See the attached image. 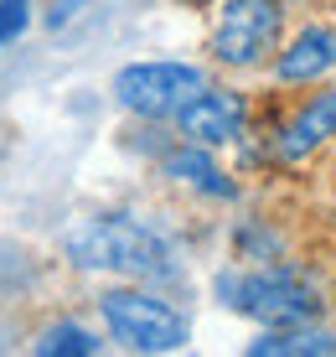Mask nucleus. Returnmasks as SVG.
<instances>
[{
    "label": "nucleus",
    "instance_id": "f257e3e1",
    "mask_svg": "<svg viewBox=\"0 0 336 357\" xmlns=\"http://www.w3.org/2000/svg\"><path fill=\"white\" fill-rule=\"evenodd\" d=\"M57 249L68 269L93 280H140V285L160 290L186 280L181 243L140 213H89L62 228Z\"/></svg>",
    "mask_w": 336,
    "mask_h": 357
},
{
    "label": "nucleus",
    "instance_id": "f03ea898",
    "mask_svg": "<svg viewBox=\"0 0 336 357\" xmlns=\"http://www.w3.org/2000/svg\"><path fill=\"white\" fill-rule=\"evenodd\" d=\"M213 301L228 316H243L254 326H284V321H321L326 316V290L316 285L305 264L275 259V264H217Z\"/></svg>",
    "mask_w": 336,
    "mask_h": 357
},
{
    "label": "nucleus",
    "instance_id": "7ed1b4c3",
    "mask_svg": "<svg viewBox=\"0 0 336 357\" xmlns=\"http://www.w3.org/2000/svg\"><path fill=\"white\" fill-rule=\"evenodd\" d=\"M93 311H98V326L109 331V342L135 357H171L192 347V316L160 285L109 280L93 295Z\"/></svg>",
    "mask_w": 336,
    "mask_h": 357
},
{
    "label": "nucleus",
    "instance_id": "20e7f679",
    "mask_svg": "<svg viewBox=\"0 0 336 357\" xmlns=\"http://www.w3.org/2000/svg\"><path fill=\"white\" fill-rule=\"evenodd\" d=\"M284 36H290V0H217L207 26V63L233 78L269 73Z\"/></svg>",
    "mask_w": 336,
    "mask_h": 357
},
{
    "label": "nucleus",
    "instance_id": "39448f33",
    "mask_svg": "<svg viewBox=\"0 0 336 357\" xmlns=\"http://www.w3.org/2000/svg\"><path fill=\"white\" fill-rule=\"evenodd\" d=\"M213 83V63L197 57H135L114 68L109 98L124 119H145V125H176V114L197 93Z\"/></svg>",
    "mask_w": 336,
    "mask_h": 357
},
{
    "label": "nucleus",
    "instance_id": "423d86ee",
    "mask_svg": "<svg viewBox=\"0 0 336 357\" xmlns=\"http://www.w3.org/2000/svg\"><path fill=\"white\" fill-rule=\"evenodd\" d=\"M264 130H269V151H275V171H295L316 161L321 151H336V78L300 93Z\"/></svg>",
    "mask_w": 336,
    "mask_h": 357
},
{
    "label": "nucleus",
    "instance_id": "0eeeda50",
    "mask_svg": "<svg viewBox=\"0 0 336 357\" xmlns=\"http://www.w3.org/2000/svg\"><path fill=\"white\" fill-rule=\"evenodd\" d=\"M254 130V98L238 83H207L202 93L176 114V135L197 145H213V151H238V140Z\"/></svg>",
    "mask_w": 336,
    "mask_h": 357
},
{
    "label": "nucleus",
    "instance_id": "6e6552de",
    "mask_svg": "<svg viewBox=\"0 0 336 357\" xmlns=\"http://www.w3.org/2000/svg\"><path fill=\"white\" fill-rule=\"evenodd\" d=\"M155 171H160V181H171V187L202 197V202H238V197H243V181L222 166V151L197 145V140H181V135L160 151Z\"/></svg>",
    "mask_w": 336,
    "mask_h": 357
},
{
    "label": "nucleus",
    "instance_id": "1a4fd4ad",
    "mask_svg": "<svg viewBox=\"0 0 336 357\" xmlns=\"http://www.w3.org/2000/svg\"><path fill=\"white\" fill-rule=\"evenodd\" d=\"M275 89H316L336 78V21H305L284 36V47L269 63Z\"/></svg>",
    "mask_w": 336,
    "mask_h": 357
},
{
    "label": "nucleus",
    "instance_id": "9d476101",
    "mask_svg": "<svg viewBox=\"0 0 336 357\" xmlns=\"http://www.w3.org/2000/svg\"><path fill=\"white\" fill-rule=\"evenodd\" d=\"M248 357H336V331L326 321H284L259 326L254 342H243Z\"/></svg>",
    "mask_w": 336,
    "mask_h": 357
},
{
    "label": "nucleus",
    "instance_id": "9b49d317",
    "mask_svg": "<svg viewBox=\"0 0 336 357\" xmlns=\"http://www.w3.org/2000/svg\"><path fill=\"white\" fill-rule=\"evenodd\" d=\"M26 347H31V357H98L109 347V331L78 321V316H57V321L31 331Z\"/></svg>",
    "mask_w": 336,
    "mask_h": 357
},
{
    "label": "nucleus",
    "instance_id": "f8f14e48",
    "mask_svg": "<svg viewBox=\"0 0 336 357\" xmlns=\"http://www.w3.org/2000/svg\"><path fill=\"white\" fill-rule=\"evenodd\" d=\"M228 249L238 264H275V259H290V243L284 233L269 223V218H238L228 228Z\"/></svg>",
    "mask_w": 336,
    "mask_h": 357
},
{
    "label": "nucleus",
    "instance_id": "ddd939ff",
    "mask_svg": "<svg viewBox=\"0 0 336 357\" xmlns=\"http://www.w3.org/2000/svg\"><path fill=\"white\" fill-rule=\"evenodd\" d=\"M36 21H42L36 0H0V52H10L16 42H26Z\"/></svg>",
    "mask_w": 336,
    "mask_h": 357
},
{
    "label": "nucleus",
    "instance_id": "4468645a",
    "mask_svg": "<svg viewBox=\"0 0 336 357\" xmlns=\"http://www.w3.org/2000/svg\"><path fill=\"white\" fill-rule=\"evenodd\" d=\"M89 10H93V0H47V6H42V26L52 36H62V31L78 26Z\"/></svg>",
    "mask_w": 336,
    "mask_h": 357
},
{
    "label": "nucleus",
    "instance_id": "2eb2a0df",
    "mask_svg": "<svg viewBox=\"0 0 336 357\" xmlns=\"http://www.w3.org/2000/svg\"><path fill=\"white\" fill-rule=\"evenodd\" d=\"M176 6H186V10H213L217 0H176Z\"/></svg>",
    "mask_w": 336,
    "mask_h": 357
},
{
    "label": "nucleus",
    "instance_id": "dca6fc26",
    "mask_svg": "<svg viewBox=\"0 0 336 357\" xmlns=\"http://www.w3.org/2000/svg\"><path fill=\"white\" fill-rule=\"evenodd\" d=\"M331 176H336V155H331Z\"/></svg>",
    "mask_w": 336,
    "mask_h": 357
}]
</instances>
